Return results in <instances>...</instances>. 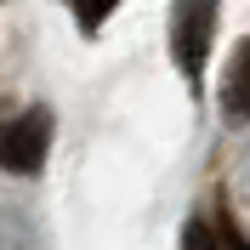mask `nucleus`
I'll return each mask as SVG.
<instances>
[{"mask_svg":"<svg viewBox=\"0 0 250 250\" xmlns=\"http://www.w3.org/2000/svg\"><path fill=\"white\" fill-rule=\"evenodd\" d=\"M188 250H210V233H205V222H193V228H188Z\"/></svg>","mask_w":250,"mask_h":250,"instance_id":"nucleus-5","label":"nucleus"},{"mask_svg":"<svg viewBox=\"0 0 250 250\" xmlns=\"http://www.w3.org/2000/svg\"><path fill=\"white\" fill-rule=\"evenodd\" d=\"M228 250H250V245H245V239H239V233H228Z\"/></svg>","mask_w":250,"mask_h":250,"instance_id":"nucleus-6","label":"nucleus"},{"mask_svg":"<svg viewBox=\"0 0 250 250\" xmlns=\"http://www.w3.org/2000/svg\"><path fill=\"white\" fill-rule=\"evenodd\" d=\"M210 23H216V12H210V6H176V17H171V40H176V68H182L188 80H199V68H205V46H210Z\"/></svg>","mask_w":250,"mask_h":250,"instance_id":"nucleus-2","label":"nucleus"},{"mask_svg":"<svg viewBox=\"0 0 250 250\" xmlns=\"http://www.w3.org/2000/svg\"><path fill=\"white\" fill-rule=\"evenodd\" d=\"M46 148H51V120L46 114H23V120L0 125V171L34 176L46 165Z\"/></svg>","mask_w":250,"mask_h":250,"instance_id":"nucleus-1","label":"nucleus"},{"mask_svg":"<svg viewBox=\"0 0 250 250\" xmlns=\"http://www.w3.org/2000/svg\"><path fill=\"white\" fill-rule=\"evenodd\" d=\"M228 108H233V114H250V46L233 57V74H228Z\"/></svg>","mask_w":250,"mask_h":250,"instance_id":"nucleus-3","label":"nucleus"},{"mask_svg":"<svg viewBox=\"0 0 250 250\" xmlns=\"http://www.w3.org/2000/svg\"><path fill=\"white\" fill-rule=\"evenodd\" d=\"M108 12H114V6H80L74 17H80V29H97V23H103Z\"/></svg>","mask_w":250,"mask_h":250,"instance_id":"nucleus-4","label":"nucleus"}]
</instances>
